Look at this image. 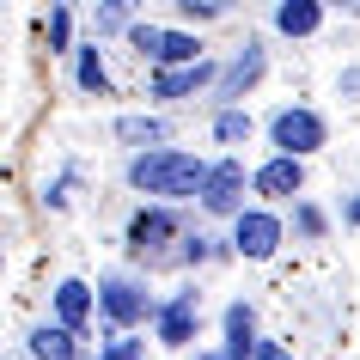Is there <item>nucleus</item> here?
I'll list each match as a JSON object with an SVG mask.
<instances>
[{"mask_svg":"<svg viewBox=\"0 0 360 360\" xmlns=\"http://www.w3.org/2000/svg\"><path fill=\"white\" fill-rule=\"evenodd\" d=\"M134 190H147V195H190L208 184V165L195 159V153H177V147H159L147 153V159H134Z\"/></svg>","mask_w":360,"mask_h":360,"instance_id":"obj_1","label":"nucleus"},{"mask_svg":"<svg viewBox=\"0 0 360 360\" xmlns=\"http://www.w3.org/2000/svg\"><path fill=\"white\" fill-rule=\"evenodd\" d=\"M275 147H287V159L323 147V122L311 110H281V116H275Z\"/></svg>","mask_w":360,"mask_h":360,"instance_id":"obj_2","label":"nucleus"},{"mask_svg":"<svg viewBox=\"0 0 360 360\" xmlns=\"http://www.w3.org/2000/svg\"><path fill=\"white\" fill-rule=\"evenodd\" d=\"M238 195H245V165H238V159L214 165L208 184H202V208H208V214H232V208H238Z\"/></svg>","mask_w":360,"mask_h":360,"instance_id":"obj_3","label":"nucleus"},{"mask_svg":"<svg viewBox=\"0 0 360 360\" xmlns=\"http://www.w3.org/2000/svg\"><path fill=\"white\" fill-rule=\"evenodd\" d=\"M104 311H110L116 323H134V318H147L153 305H147V293H141L134 281H122V275H110V281H104Z\"/></svg>","mask_w":360,"mask_h":360,"instance_id":"obj_4","label":"nucleus"},{"mask_svg":"<svg viewBox=\"0 0 360 360\" xmlns=\"http://www.w3.org/2000/svg\"><path fill=\"white\" fill-rule=\"evenodd\" d=\"M275 245H281V226L269 214H238V250L245 257H269Z\"/></svg>","mask_w":360,"mask_h":360,"instance_id":"obj_5","label":"nucleus"},{"mask_svg":"<svg viewBox=\"0 0 360 360\" xmlns=\"http://www.w3.org/2000/svg\"><path fill=\"white\" fill-rule=\"evenodd\" d=\"M208 79H214L208 61H195V68H165V74L153 79V92L159 98H184V92H195V86H208Z\"/></svg>","mask_w":360,"mask_h":360,"instance_id":"obj_6","label":"nucleus"},{"mask_svg":"<svg viewBox=\"0 0 360 360\" xmlns=\"http://www.w3.org/2000/svg\"><path fill=\"white\" fill-rule=\"evenodd\" d=\"M257 190H263V195H293V190H300V159H287V153H281V159H269V165L257 171Z\"/></svg>","mask_w":360,"mask_h":360,"instance_id":"obj_7","label":"nucleus"},{"mask_svg":"<svg viewBox=\"0 0 360 360\" xmlns=\"http://www.w3.org/2000/svg\"><path fill=\"white\" fill-rule=\"evenodd\" d=\"M190 323H195V293H177L159 318V336L165 342H190Z\"/></svg>","mask_w":360,"mask_h":360,"instance_id":"obj_8","label":"nucleus"},{"mask_svg":"<svg viewBox=\"0 0 360 360\" xmlns=\"http://www.w3.org/2000/svg\"><path fill=\"white\" fill-rule=\"evenodd\" d=\"M31 348H37V360H79L74 354V330H37Z\"/></svg>","mask_w":360,"mask_h":360,"instance_id":"obj_9","label":"nucleus"},{"mask_svg":"<svg viewBox=\"0 0 360 360\" xmlns=\"http://www.w3.org/2000/svg\"><path fill=\"white\" fill-rule=\"evenodd\" d=\"M275 25H281V31H293V37H305V31H318V6L293 0V6H281V13H275Z\"/></svg>","mask_w":360,"mask_h":360,"instance_id":"obj_10","label":"nucleus"},{"mask_svg":"<svg viewBox=\"0 0 360 360\" xmlns=\"http://www.w3.org/2000/svg\"><path fill=\"white\" fill-rule=\"evenodd\" d=\"M165 238H171V214H141V220H134V245L141 250L165 245Z\"/></svg>","mask_w":360,"mask_h":360,"instance_id":"obj_11","label":"nucleus"},{"mask_svg":"<svg viewBox=\"0 0 360 360\" xmlns=\"http://www.w3.org/2000/svg\"><path fill=\"white\" fill-rule=\"evenodd\" d=\"M257 74H263V56H257V43H250L245 56H238V61L226 68V92H245V86H250Z\"/></svg>","mask_w":360,"mask_h":360,"instance_id":"obj_12","label":"nucleus"},{"mask_svg":"<svg viewBox=\"0 0 360 360\" xmlns=\"http://www.w3.org/2000/svg\"><path fill=\"white\" fill-rule=\"evenodd\" d=\"M56 305H61V318H68V323H86V311H92V300H86V287H79V281H61Z\"/></svg>","mask_w":360,"mask_h":360,"instance_id":"obj_13","label":"nucleus"},{"mask_svg":"<svg viewBox=\"0 0 360 360\" xmlns=\"http://www.w3.org/2000/svg\"><path fill=\"white\" fill-rule=\"evenodd\" d=\"M159 61H177V68H195V61H202V43H195V37H165Z\"/></svg>","mask_w":360,"mask_h":360,"instance_id":"obj_14","label":"nucleus"},{"mask_svg":"<svg viewBox=\"0 0 360 360\" xmlns=\"http://www.w3.org/2000/svg\"><path fill=\"white\" fill-rule=\"evenodd\" d=\"M116 134H122V141H159L165 129H159L153 116H122V129H116Z\"/></svg>","mask_w":360,"mask_h":360,"instance_id":"obj_15","label":"nucleus"},{"mask_svg":"<svg viewBox=\"0 0 360 360\" xmlns=\"http://www.w3.org/2000/svg\"><path fill=\"white\" fill-rule=\"evenodd\" d=\"M134 49L159 61V49H165V31H153V25H134Z\"/></svg>","mask_w":360,"mask_h":360,"instance_id":"obj_16","label":"nucleus"},{"mask_svg":"<svg viewBox=\"0 0 360 360\" xmlns=\"http://www.w3.org/2000/svg\"><path fill=\"white\" fill-rule=\"evenodd\" d=\"M79 86H86V92H104V61H98V49L79 61Z\"/></svg>","mask_w":360,"mask_h":360,"instance_id":"obj_17","label":"nucleus"},{"mask_svg":"<svg viewBox=\"0 0 360 360\" xmlns=\"http://www.w3.org/2000/svg\"><path fill=\"white\" fill-rule=\"evenodd\" d=\"M214 129H220V141H245V134H250V116L226 110V116H220V122H214Z\"/></svg>","mask_w":360,"mask_h":360,"instance_id":"obj_18","label":"nucleus"},{"mask_svg":"<svg viewBox=\"0 0 360 360\" xmlns=\"http://www.w3.org/2000/svg\"><path fill=\"white\" fill-rule=\"evenodd\" d=\"M250 360H293V354H287L281 342H257V348H250Z\"/></svg>","mask_w":360,"mask_h":360,"instance_id":"obj_19","label":"nucleus"},{"mask_svg":"<svg viewBox=\"0 0 360 360\" xmlns=\"http://www.w3.org/2000/svg\"><path fill=\"white\" fill-rule=\"evenodd\" d=\"M104 360H147V354H141V342H110V354H104Z\"/></svg>","mask_w":360,"mask_h":360,"instance_id":"obj_20","label":"nucleus"},{"mask_svg":"<svg viewBox=\"0 0 360 360\" xmlns=\"http://www.w3.org/2000/svg\"><path fill=\"white\" fill-rule=\"evenodd\" d=\"M49 43H56V49L68 43V13H49Z\"/></svg>","mask_w":360,"mask_h":360,"instance_id":"obj_21","label":"nucleus"},{"mask_svg":"<svg viewBox=\"0 0 360 360\" xmlns=\"http://www.w3.org/2000/svg\"><path fill=\"white\" fill-rule=\"evenodd\" d=\"M348 214H354V220H360V202H354V208H348Z\"/></svg>","mask_w":360,"mask_h":360,"instance_id":"obj_22","label":"nucleus"}]
</instances>
